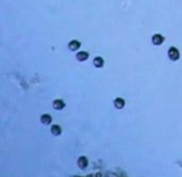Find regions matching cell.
Masks as SVG:
<instances>
[{
	"mask_svg": "<svg viewBox=\"0 0 182 177\" xmlns=\"http://www.w3.org/2000/svg\"><path fill=\"white\" fill-rule=\"evenodd\" d=\"M53 107L55 110H62V109L65 107V102L62 101V100H60V98H58V100H55L53 102Z\"/></svg>",
	"mask_w": 182,
	"mask_h": 177,
	"instance_id": "cell-3",
	"label": "cell"
},
{
	"mask_svg": "<svg viewBox=\"0 0 182 177\" xmlns=\"http://www.w3.org/2000/svg\"><path fill=\"white\" fill-rule=\"evenodd\" d=\"M51 133L54 136H59L61 133V127L59 125H53L51 126Z\"/></svg>",
	"mask_w": 182,
	"mask_h": 177,
	"instance_id": "cell-9",
	"label": "cell"
},
{
	"mask_svg": "<svg viewBox=\"0 0 182 177\" xmlns=\"http://www.w3.org/2000/svg\"><path fill=\"white\" fill-rule=\"evenodd\" d=\"M94 66L95 67H102L104 66V59L101 56H96L94 59Z\"/></svg>",
	"mask_w": 182,
	"mask_h": 177,
	"instance_id": "cell-8",
	"label": "cell"
},
{
	"mask_svg": "<svg viewBox=\"0 0 182 177\" xmlns=\"http://www.w3.org/2000/svg\"><path fill=\"white\" fill-rule=\"evenodd\" d=\"M76 59H78L79 61H85L89 59V54L86 51H80L76 54Z\"/></svg>",
	"mask_w": 182,
	"mask_h": 177,
	"instance_id": "cell-7",
	"label": "cell"
},
{
	"mask_svg": "<svg viewBox=\"0 0 182 177\" xmlns=\"http://www.w3.org/2000/svg\"><path fill=\"white\" fill-rule=\"evenodd\" d=\"M114 105H115L116 109H124V106H125V100H124V98H121V97H117V98H115Z\"/></svg>",
	"mask_w": 182,
	"mask_h": 177,
	"instance_id": "cell-6",
	"label": "cell"
},
{
	"mask_svg": "<svg viewBox=\"0 0 182 177\" xmlns=\"http://www.w3.org/2000/svg\"><path fill=\"white\" fill-rule=\"evenodd\" d=\"M69 49L71 51H76L78 49H80V42L78 40H73V41H70L69 42Z\"/></svg>",
	"mask_w": 182,
	"mask_h": 177,
	"instance_id": "cell-5",
	"label": "cell"
},
{
	"mask_svg": "<svg viewBox=\"0 0 182 177\" xmlns=\"http://www.w3.org/2000/svg\"><path fill=\"white\" fill-rule=\"evenodd\" d=\"M167 55H169V58L172 60V61H177L180 59V51H178V49H176L175 46L170 47L169 49V51H167Z\"/></svg>",
	"mask_w": 182,
	"mask_h": 177,
	"instance_id": "cell-1",
	"label": "cell"
},
{
	"mask_svg": "<svg viewBox=\"0 0 182 177\" xmlns=\"http://www.w3.org/2000/svg\"><path fill=\"white\" fill-rule=\"evenodd\" d=\"M51 116L50 115H47V114H44L43 116H41V122H43L44 125H50L51 122Z\"/></svg>",
	"mask_w": 182,
	"mask_h": 177,
	"instance_id": "cell-10",
	"label": "cell"
},
{
	"mask_svg": "<svg viewBox=\"0 0 182 177\" xmlns=\"http://www.w3.org/2000/svg\"><path fill=\"white\" fill-rule=\"evenodd\" d=\"M164 41H165V38L162 36V35H160V34H155L152 36V42L155 45H161V44H164Z\"/></svg>",
	"mask_w": 182,
	"mask_h": 177,
	"instance_id": "cell-2",
	"label": "cell"
},
{
	"mask_svg": "<svg viewBox=\"0 0 182 177\" xmlns=\"http://www.w3.org/2000/svg\"><path fill=\"white\" fill-rule=\"evenodd\" d=\"M87 164H89V161H87V158H86L85 156L79 157V160H78V165H79L80 168H86V167H87Z\"/></svg>",
	"mask_w": 182,
	"mask_h": 177,
	"instance_id": "cell-4",
	"label": "cell"
}]
</instances>
